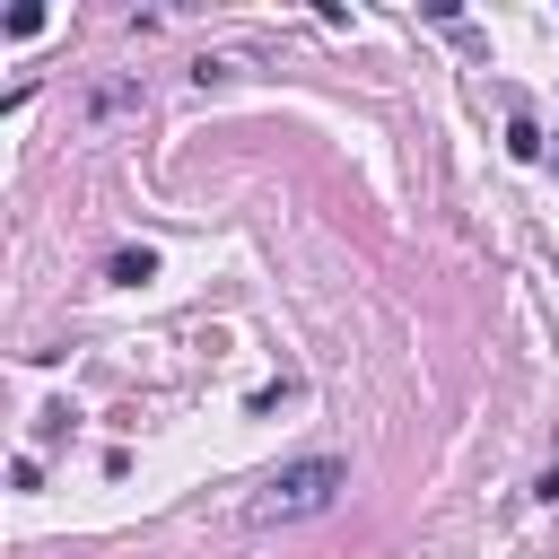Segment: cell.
Segmentation results:
<instances>
[{
	"label": "cell",
	"instance_id": "1",
	"mask_svg": "<svg viewBox=\"0 0 559 559\" xmlns=\"http://www.w3.org/2000/svg\"><path fill=\"white\" fill-rule=\"evenodd\" d=\"M341 489H349V463L341 454H297V463H280L253 498H245V524H314V515H332L341 507Z\"/></svg>",
	"mask_w": 559,
	"mask_h": 559
},
{
	"label": "cell",
	"instance_id": "2",
	"mask_svg": "<svg viewBox=\"0 0 559 559\" xmlns=\"http://www.w3.org/2000/svg\"><path fill=\"white\" fill-rule=\"evenodd\" d=\"M114 280H131V288L157 280V253H114Z\"/></svg>",
	"mask_w": 559,
	"mask_h": 559
}]
</instances>
